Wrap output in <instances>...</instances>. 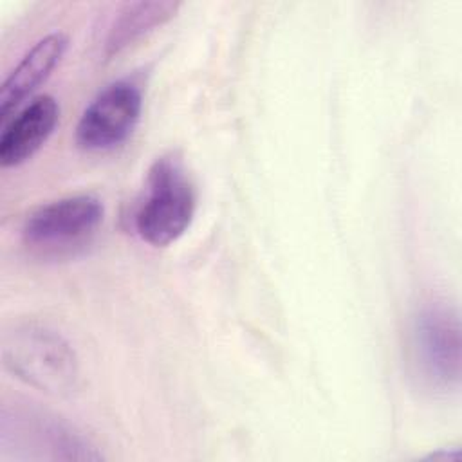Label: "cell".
I'll return each instance as SVG.
<instances>
[{"label": "cell", "instance_id": "obj_1", "mask_svg": "<svg viewBox=\"0 0 462 462\" xmlns=\"http://www.w3.org/2000/svg\"><path fill=\"white\" fill-rule=\"evenodd\" d=\"M2 359L13 375L45 393L67 395L78 386V357L69 341L47 325L22 323L9 330Z\"/></svg>", "mask_w": 462, "mask_h": 462}, {"label": "cell", "instance_id": "obj_2", "mask_svg": "<svg viewBox=\"0 0 462 462\" xmlns=\"http://www.w3.org/2000/svg\"><path fill=\"white\" fill-rule=\"evenodd\" d=\"M105 208L94 195H70L34 209L22 226L25 249L42 260H69L96 240Z\"/></svg>", "mask_w": 462, "mask_h": 462}, {"label": "cell", "instance_id": "obj_3", "mask_svg": "<svg viewBox=\"0 0 462 462\" xmlns=\"http://www.w3.org/2000/svg\"><path fill=\"white\" fill-rule=\"evenodd\" d=\"M197 195L186 170L173 155L157 159L146 179V195L134 218L135 233L153 247L179 240L189 227Z\"/></svg>", "mask_w": 462, "mask_h": 462}, {"label": "cell", "instance_id": "obj_4", "mask_svg": "<svg viewBox=\"0 0 462 462\" xmlns=\"http://www.w3.org/2000/svg\"><path fill=\"white\" fill-rule=\"evenodd\" d=\"M410 350L415 374L433 392L448 393L460 384V323L444 303L422 305L411 321Z\"/></svg>", "mask_w": 462, "mask_h": 462}, {"label": "cell", "instance_id": "obj_5", "mask_svg": "<svg viewBox=\"0 0 462 462\" xmlns=\"http://www.w3.org/2000/svg\"><path fill=\"white\" fill-rule=\"evenodd\" d=\"M143 112V88L123 78L105 87L83 110L76 143L87 152H106L123 144L135 130Z\"/></svg>", "mask_w": 462, "mask_h": 462}, {"label": "cell", "instance_id": "obj_6", "mask_svg": "<svg viewBox=\"0 0 462 462\" xmlns=\"http://www.w3.org/2000/svg\"><path fill=\"white\" fill-rule=\"evenodd\" d=\"M60 106L52 96H38L22 108L0 137V166L13 168L29 161L52 135Z\"/></svg>", "mask_w": 462, "mask_h": 462}, {"label": "cell", "instance_id": "obj_7", "mask_svg": "<svg viewBox=\"0 0 462 462\" xmlns=\"http://www.w3.org/2000/svg\"><path fill=\"white\" fill-rule=\"evenodd\" d=\"M69 47V38L63 32H51L36 42L20 63L11 70L0 88V121L5 123L14 112L61 61Z\"/></svg>", "mask_w": 462, "mask_h": 462}, {"label": "cell", "instance_id": "obj_8", "mask_svg": "<svg viewBox=\"0 0 462 462\" xmlns=\"http://www.w3.org/2000/svg\"><path fill=\"white\" fill-rule=\"evenodd\" d=\"M179 2L153 0V2H134L123 5L114 16L106 38H105V56H116L134 42L161 27L175 16L179 11Z\"/></svg>", "mask_w": 462, "mask_h": 462}]
</instances>
